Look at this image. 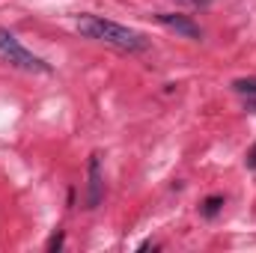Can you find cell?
<instances>
[{
	"label": "cell",
	"instance_id": "obj_3",
	"mask_svg": "<svg viewBox=\"0 0 256 253\" xmlns=\"http://www.w3.org/2000/svg\"><path fill=\"white\" fill-rule=\"evenodd\" d=\"M155 18H158V24H164L167 30H173V33H179V36L191 39V42H200V39H202V30H200V24H194L188 15H176V12H158Z\"/></svg>",
	"mask_w": 256,
	"mask_h": 253
},
{
	"label": "cell",
	"instance_id": "obj_2",
	"mask_svg": "<svg viewBox=\"0 0 256 253\" xmlns=\"http://www.w3.org/2000/svg\"><path fill=\"white\" fill-rule=\"evenodd\" d=\"M0 60L18 66V68H27V72H51V66L42 57H36L33 51H27L9 30H0Z\"/></svg>",
	"mask_w": 256,
	"mask_h": 253
},
{
	"label": "cell",
	"instance_id": "obj_7",
	"mask_svg": "<svg viewBox=\"0 0 256 253\" xmlns=\"http://www.w3.org/2000/svg\"><path fill=\"white\" fill-rule=\"evenodd\" d=\"M63 248V230H57L54 236H51V242H48V250L54 253V250H60Z\"/></svg>",
	"mask_w": 256,
	"mask_h": 253
},
{
	"label": "cell",
	"instance_id": "obj_8",
	"mask_svg": "<svg viewBox=\"0 0 256 253\" xmlns=\"http://www.w3.org/2000/svg\"><path fill=\"white\" fill-rule=\"evenodd\" d=\"M248 167H250V170H256V146L248 152Z\"/></svg>",
	"mask_w": 256,
	"mask_h": 253
},
{
	"label": "cell",
	"instance_id": "obj_1",
	"mask_svg": "<svg viewBox=\"0 0 256 253\" xmlns=\"http://www.w3.org/2000/svg\"><path fill=\"white\" fill-rule=\"evenodd\" d=\"M78 30L80 36L86 39H96V42H104L110 48H120V51H128V54H137V51H146L149 48V39L131 27H122L116 21H108L102 15H80L78 18Z\"/></svg>",
	"mask_w": 256,
	"mask_h": 253
},
{
	"label": "cell",
	"instance_id": "obj_5",
	"mask_svg": "<svg viewBox=\"0 0 256 253\" xmlns=\"http://www.w3.org/2000/svg\"><path fill=\"white\" fill-rule=\"evenodd\" d=\"M224 202H226V200H224L220 194H212V196H206V200H202V206H200V214L212 220V218H218V214H220Z\"/></svg>",
	"mask_w": 256,
	"mask_h": 253
},
{
	"label": "cell",
	"instance_id": "obj_6",
	"mask_svg": "<svg viewBox=\"0 0 256 253\" xmlns=\"http://www.w3.org/2000/svg\"><path fill=\"white\" fill-rule=\"evenodd\" d=\"M232 90H236L238 96L256 98V78H238V80H232Z\"/></svg>",
	"mask_w": 256,
	"mask_h": 253
},
{
	"label": "cell",
	"instance_id": "obj_9",
	"mask_svg": "<svg viewBox=\"0 0 256 253\" xmlns=\"http://www.w3.org/2000/svg\"><path fill=\"white\" fill-rule=\"evenodd\" d=\"M185 3H191V6H208V0H185Z\"/></svg>",
	"mask_w": 256,
	"mask_h": 253
},
{
	"label": "cell",
	"instance_id": "obj_4",
	"mask_svg": "<svg viewBox=\"0 0 256 253\" xmlns=\"http://www.w3.org/2000/svg\"><path fill=\"white\" fill-rule=\"evenodd\" d=\"M102 202V164L98 155L90 158V185H86V208H96Z\"/></svg>",
	"mask_w": 256,
	"mask_h": 253
},
{
	"label": "cell",
	"instance_id": "obj_10",
	"mask_svg": "<svg viewBox=\"0 0 256 253\" xmlns=\"http://www.w3.org/2000/svg\"><path fill=\"white\" fill-rule=\"evenodd\" d=\"M248 108H250V110L256 114V98H248Z\"/></svg>",
	"mask_w": 256,
	"mask_h": 253
}]
</instances>
